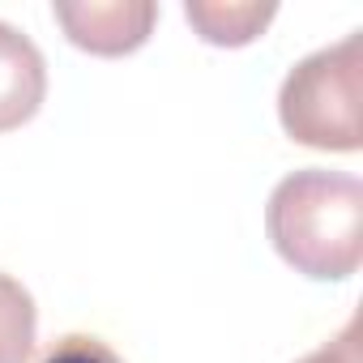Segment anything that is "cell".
I'll return each instance as SVG.
<instances>
[{
    "label": "cell",
    "instance_id": "6da1fadb",
    "mask_svg": "<svg viewBox=\"0 0 363 363\" xmlns=\"http://www.w3.org/2000/svg\"><path fill=\"white\" fill-rule=\"evenodd\" d=\"M265 231L295 274L342 282L363 261V184L342 171L303 167L269 193Z\"/></svg>",
    "mask_w": 363,
    "mask_h": 363
},
{
    "label": "cell",
    "instance_id": "7a4b0ae2",
    "mask_svg": "<svg viewBox=\"0 0 363 363\" xmlns=\"http://www.w3.org/2000/svg\"><path fill=\"white\" fill-rule=\"evenodd\" d=\"M359 99H363V65H359V30H354L342 43L303 56L286 73L278 90V120L286 137L308 150L354 154L363 145Z\"/></svg>",
    "mask_w": 363,
    "mask_h": 363
},
{
    "label": "cell",
    "instance_id": "3957f363",
    "mask_svg": "<svg viewBox=\"0 0 363 363\" xmlns=\"http://www.w3.org/2000/svg\"><path fill=\"white\" fill-rule=\"evenodd\" d=\"M52 13L65 26L69 43L90 56H128L150 39L158 22L154 0H77V5L60 0Z\"/></svg>",
    "mask_w": 363,
    "mask_h": 363
},
{
    "label": "cell",
    "instance_id": "277c9868",
    "mask_svg": "<svg viewBox=\"0 0 363 363\" xmlns=\"http://www.w3.org/2000/svg\"><path fill=\"white\" fill-rule=\"evenodd\" d=\"M48 94L43 52L9 22H0V133L35 120Z\"/></svg>",
    "mask_w": 363,
    "mask_h": 363
},
{
    "label": "cell",
    "instance_id": "5b68a950",
    "mask_svg": "<svg viewBox=\"0 0 363 363\" xmlns=\"http://www.w3.org/2000/svg\"><path fill=\"white\" fill-rule=\"evenodd\" d=\"M189 26L214 43V48H244L252 39H261V30L278 18L274 5H257V0H244V5H223V0H189L184 5Z\"/></svg>",
    "mask_w": 363,
    "mask_h": 363
},
{
    "label": "cell",
    "instance_id": "8992f818",
    "mask_svg": "<svg viewBox=\"0 0 363 363\" xmlns=\"http://www.w3.org/2000/svg\"><path fill=\"white\" fill-rule=\"evenodd\" d=\"M35 329H39V312L30 291L18 278L0 274V363H30Z\"/></svg>",
    "mask_w": 363,
    "mask_h": 363
},
{
    "label": "cell",
    "instance_id": "52a82bcc",
    "mask_svg": "<svg viewBox=\"0 0 363 363\" xmlns=\"http://www.w3.org/2000/svg\"><path fill=\"white\" fill-rule=\"evenodd\" d=\"M39 363H124V359L94 333H65L60 342L48 346Z\"/></svg>",
    "mask_w": 363,
    "mask_h": 363
},
{
    "label": "cell",
    "instance_id": "ba28073f",
    "mask_svg": "<svg viewBox=\"0 0 363 363\" xmlns=\"http://www.w3.org/2000/svg\"><path fill=\"white\" fill-rule=\"evenodd\" d=\"M299 363H363V354H359V320H346L342 333H333L325 346H316Z\"/></svg>",
    "mask_w": 363,
    "mask_h": 363
}]
</instances>
